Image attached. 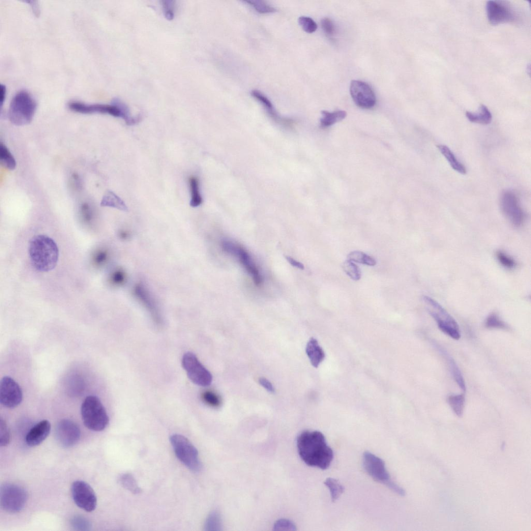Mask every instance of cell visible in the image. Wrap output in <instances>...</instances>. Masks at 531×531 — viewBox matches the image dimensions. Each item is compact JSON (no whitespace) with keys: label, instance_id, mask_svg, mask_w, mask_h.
<instances>
[{"label":"cell","instance_id":"cell-15","mask_svg":"<svg viewBox=\"0 0 531 531\" xmlns=\"http://www.w3.org/2000/svg\"><path fill=\"white\" fill-rule=\"evenodd\" d=\"M55 437L61 447H72L79 442L81 430L76 423L69 419H63L57 425Z\"/></svg>","mask_w":531,"mask_h":531},{"label":"cell","instance_id":"cell-18","mask_svg":"<svg viewBox=\"0 0 531 531\" xmlns=\"http://www.w3.org/2000/svg\"><path fill=\"white\" fill-rule=\"evenodd\" d=\"M133 294L136 298L146 308L152 316L154 321L161 324L162 321L160 311L154 297L149 290L142 283L134 286Z\"/></svg>","mask_w":531,"mask_h":531},{"label":"cell","instance_id":"cell-49","mask_svg":"<svg viewBox=\"0 0 531 531\" xmlns=\"http://www.w3.org/2000/svg\"><path fill=\"white\" fill-rule=\"evenodd\" d=\"M259 382L260 385L265 389H266L268 392L270 393H273L274 392V389L272 385L267 379L261 378L259 379Z\"/></svg>","mask_w":531,"mask_h":531},{"label":"cell","instance_id":"cell-37","mask_svg":"<svg viewBox=\"0 0 531 531\" xmlns=\"http://www.w3.org/2000/svg\"><path fill=\"white\" fill-rule=\"evenodd\" d=\"M342 267L345 273L353 280L357 281L360 279V269L353 262L347 260L343 263Z\"/></svg>","mask_w":531,"mask_h":531},{"label":"cell","instance_id":"cell-36","mask_svg":"<svg viewBox=\"0 0 531 531\" xmlns=\"http://www.w3.org/2000/svg\"><path fill=\"white\" fill-rule=\"evenodd\" d=\"M485 326L490 330L499 329V330H507L509 329L508 326L495 313H491L487 316L485 322Z\"/></svg>","mask_w":531,"mask_h":531},{"label":"cell","instance_id":"cell-50","mask_svg":"<svg viewBox=\"0 0 531 531\" xmlns=\"http://www.w3.org/2000/svg\"><path fill=\"white\" fill-rule=\"evenodd\" d=\"M286 260L290 263V264L293 266L299 268L300 269H304V266L300 262L297 261L291 257H286Z\"/></svg>","mask_w":531,"mask_h":531},{"label":"cell","instance_id":"cell-48","mask_svg":"<svg viewBox=\"0 0 531 531\" xmlns=\"http://www.w3.org/2000/svg\"><path fill=\"white\" fill-rule=\"evenodd\" d=\"M321 25L324 33L328 36H332L335 32V25L330 18H325L321 21Z\"/></svg>","mask_w":531,"mask_h":531},{"label":"cell","instance_id":"cell-27","mask_svg":"<svg viewBox=\"0 0 531 531\" xmlns=\"http://www.w3.org/2000/svg\"><path fill=\"white\" fill-rule=\"evenodd\" d=\"M322 114L321 126L323 128H326L343 120L347 116V113L344 111H337L334 112L324 111L322 112Z\"/></svg>","mask_w":531,"mask_h":531},{"label":"cell","instance_id":"cell-39","mask_svg":"<svg viewBox=\"0 0 531 531\" xmlns=\"http://www.w3.org/2000/svg\"><path fill=\"white\" fill-rule=\"evenodd\" d=\"M244 2L248 3V5L254 8L257 12L260 14H269L276 11L274 7L263 1L249 0V1H246Z\"/></svg>","mask_w":531,"mask_h":531},{"label":"cell","instance_id":"cell-41","mask_svg":"<svg viewBox=\"0 0 531 531\" xmlns=\"http://www.w3.org/2000/svg\"><path fill=\"white\" fill-rule=\"evenodd\" d=\"M202 398L209 406L217 408L221 405L220 398L215 393L207 391L202 395Z\"/></svg>","mask_w":531,"mask_h":531},{"label":"cell","instance_id":"cell-11","mask_svg":"<svg viewBox=\"0 0 531 531\" xmlns=\"http://www.w3.org/2000/svg\"><path fill=\"white\" fill-rule=\"evenodd\" d=\"M182 365L193 383L201 387H208L211 384L212 375L194 354H185L182 358Z\"/></svg>","mask_w":531,"mask_h":531},{"label":"cell","instance_id":"cell-46","mask_svg":"<svg viewBox=\"0 0 531 531\" xmlns=\"http://www.w3.org/2000/svg\"><path fill=\"white\" fill-rule=\"evenodd\" d=\"M172 1L163 2V8L165 17L170 20L173 19L175 16V5Z\"/></svg>","mask_w":531,"mask_h":531},{"label":"cell","instance_id":"cell-24","mask_svg":"<svg viewBox=\"0 0 531 531\" xmlns=\"http://www.w3.org/2000/svg\"><path fill=\"white\" fill-rule=\"evenodd\" d=\"M437 147L455 171L463 175L466 174L465 167L455 157L448 147L444 145H439Z\"/></svg>","mask_w":531,"mask_h":531},{"label":"cell","instance_id":"cell-7","mask_svg":"<svg viewBox=\"0 0 531 531\" xmlns=\"http://www.w3.org/2000/svg\"><path fill=\"white\" fill-rule=\"evenodd\" d=\"M427 310L437 322L440 330L455 340L461 338L460 328L453 317L437 301L427 296L423 297Z\"/></svg>","mask_w":531,"mask_h":531},{"label":"cell","instance_id":"cell-6","mask_svg":"<svg viewBox=\"0 0 531 531\" xmlns=\"http://www.w3.org/2000/svg\"><path fill=\"white\" fill-rule=\"evenodd\" d=\"M221 246L225 253L236 259L242 267L250 275L255 284L261 286L264 278L258 265L254 262L250 254L240 244L228 239H222Z\"/></svg>","mask_w":531,"mask_h":531},{"label":"cell","instance_id":"cell-21","mask_svg":"<svg viewBox=\"0 0 531 531\" xmlns=\"http://www.w3.org/2000/svg\"><path fill=\"white\" fill-rule=\"evenodd\" d=\"M306 352L312 365L315 368L320 365L325 357L323 350L313 338H311L308 343Z\"/></svg>","mask_w":531,"mask_h":531},{"label":"cell","instance_id":"cell-14","mask_svg":"<svg viewBox=\"0 0 531 531\" xmlns=\"http://www.w3.org/2000/svg\"><path fill=\"white\" fill-rule=\"evenodd\" d=\"M23 398V391L12 378L4 377L0 383V402L8 408L17 407Z\"/></svg>","mask_w":531,"mask_h":531},{"label":"cell","instance_id":"cell-29","mask_svg":"<svg viewBox=\"0 0 531 531\" xmlns=\"http://www.w3.org/2000/svg\"><path fill=\"white\" fill-rule=\"evenodd\" d=\"M119 483L125 489L134 494H140L141 488L138 486L134 477L131 474L126 473L121 475L119 478Z\"/></svg>","mask_w":531,"mask_h":531},{"label":"cell","instance_id":"cell-26","mask_svg":"<svg viewBox=\"0 0 531 531\" xmlns=\"http://www.w3.org/2000/svg\"><path fill=\"white\" fill-rule=\"evenodd\" d=\"M188 182L191 193L190 205L194 208L199 207L203 201L200 192L199 180L196 177L192 176L189 178Z\"/></svg>","mask_w":531,"mask_h":531},{"label":"cell","instance_id":"cell-17","mask_svg":"<svg viewBox=\"0 0 531 531\" xmlns=\"http://www.w3.org/2000/svg\"><path fill=\"white\" fill-rule=\"evenodd\" d=\"M350 90L354 102L358 107L363 109H370L375 105V94L366 83L360 81H353L350 85Z\"/></svg>","mask_w":531,"mask_h":531},{"label":"cell","instance_id":"cell-23","mask_svg":"<svg viewBox=\"0 0 531 531\" xmlns=\"http://www.w3.org/2000/svg\"><path fill=\"white\" fill-rule=\"evenodd\" d=\"M467 119L471 122L484 125L489 124L492 120V116L486 106L482 104L480 106L479 112L478 113L466 112Z\"/></svg>","mask_w":531,"mask_h":531},{"label":"cell","instance_id":"cell-38","mask_svg":"<svg viewBox=\"0 0 531 531\" xmlns=\"http://www.w3.org/2000/svg\"><path fill=\"white\" fill-rule=\"evenodd\" d=\"M221 519L220 514L217 512H212L208 517L205 525V529L206 531H221Z\"/></svg>","mask_w":531,"mask_h":531},{"label":"cell","instance_id":"cell-13","mask_svg":"<svg viewBox=\"0 0 531 531\" xmlns=\"http://www.w3.org/2000/svg\"><path fill=\"white\" fill-rule=\"evenodd\" d=\"M500 206L502 213L513 226L519 227L523 225L525 220V214L514 192L506 190L502 193Z\"/></svg>","mask_w":531,"mask_h":531},{"label":"cell","instance_id":"cell-32","mask_svg":"<svg viewBox=\"0 0 531 531\" xmlns=\"http://www.w3.org/2000/svg\"><path fill=\"white\" fill-rule=\"evenodd\" d=\"M448 401L456 415L460 417H462L465 407V398L464 395L451 396L448 398Z\"/></svg>","mask_w":531,"mask_h":531},{"label":"cell","instance_id":"cell-1","mask_svg":"<svg viewBox=\"0 0 531 531\" xmlns=\"http://www.w3.org/2000/svg\"><path fill=\"white\" fill-rule=\"evenodd\" d=\"M297 445L300 457L307 465L322 470L331 465L334 452L320 432L304 431L297 438Z\"/></svg>","mask_w":531,"mask_h":531},{"label":"cell","instance_id":"cell-40","mask_svg":"<svg viewBox=\"0 0 531 531\" xmlns=\"http://www.w3.org/2000/svg\"><path fill=\"white\" fill-rule=\"evenodd\" d=\"M11 440V435L6 422L1 419L0 420V445L1 447H6Z\"/></svg>","mask_w":531,"mask_h":531},{"label":"cell","instance_id":"cell-8","mask_svg":"<svg viewBox=\"0 0 531 531\" xmlns=\"http://www.w3.org/2000/svg\"><path fill=\"white\" fill-rule=\"evenodd\" d=\"M363 467L367 474L376 482L385 485L390 490L401 496L405 495L402 488L393 482L383 460L368 451L363 454Z\"/></svg>","mask_w":531,"mask_h":531},{"label":"cell","instance_id":"cell-33","mask_svg":"<svg viewBox=\"0 0 531 531\" xmlns=\"http://www.w3.org/2000/svg\"><path fill=\"white\" fill-rule=\"evenodd\" d=\"M324 484L330 490L332 500L333 502L336 501L340 496L344 492L345 487L337 480L329 478L324 482Z\"/></svg>","mask_w":531,"mask_h":531},{"label":"cell","instance_id":"cell-43","mask_svg":"<svg viewBox=\"0 0 531 531\" xmlns=\"http://www.w3.org/2000/svg\"><path fill=\"white\" fill-rule=\"evenodd\" d=\"M299 23L307 33L312 34L316 31L317 28L316 23L312 18L309 17H300L299 19Z\"/></svg>","mask_w":531,"mask_h":531},{"label":"cell","instance_id":"cell-25","mask_svg":"<svg viewBox=\"0 0 531 531\" xmlns=\"http://www.w3.org/2000/svg\"><path fill=\"white\" fill-rule=\"evenodd\" d=\"M100 205L102 207H111L122 211H127V207L124 202L111 191H108L105 194Z\"/></svg>","mask_w":531,"mask_h":531},{"label":"cell","instance_id":"cell-30","mask_svg":"<svg viewBox=\"0 0 531 531\" xmlns=\"http://www.w3.org/2000/svg\"><path fill=\"white\" fill-rule=\"evenodd\" d=\"M79 218L84 224H92L95 219V212L92 205L87 202L82 203L79 209Z\"/></svg>","mask_w":531,"mask_h":531},{"label":"cell","instance_id":"cell-42","mask_svg":"<svg viewBox=\"0 0 531 531\" xmlns=\"http://www.w3.org/2000/svg\"><path fill=\"white\" fill-rule=\"evenodd\" d=\"M496 257L499 263L506 268L512 269L516 266V261L502 251L497 252Z\"/></svg>","mask_w":531,"mask_h":531},{"label":"cell","instance_id":"cell-31","mask_svg":"<svg viewBox=\"0 0 531 531\" xmlns=\"http://www.w3.org/2000/svg\"><path fill=\"white\" fill-rule=\"evenodd\" d=\"M348 260L353 262L369 266H375L377 264L376 260L374 258L359 251L350 253L348 256Z\"/></svg>","mask_w":531,"mask_h":531},{"label":"cell","instance_id":"cell-45","mask_svg":"<svg viewBox=\"0 0 531 531\" xmlns=\"http://www.w3.org/2000/svg\"><path fill=\"white\" fill-rule=\"evenodd\" d=\"M273 530H296L295 525L290 520L281 519L276 522L273 527Z\"/></svg>","mask_w":531,"mask_h":531},{"label":"cell","instance_id":"cell-20","mask_svg":"<svg viewBox=\"0 0 531 531\" xmlns=\"http://www.w3.org/2000/svg\"><path fill=\"white\" fill-rule=\"evenodd\" d=\"M251 95L253 97L257 99L261 103V104H262L264 108L267 111V113L273 120L286 125H291V124H293V121L291 120L281 118V117L278 115L270 100L266 96H265V95L262 92L257 90H254L251 92Z\"/></svg>","mask_w":531,"mask_h":531},{"label":"cell","instance_id":"cell-44","mask_svg":"<svg viewBox=\"0 0 531 531\" xmlns=\"http://www.w3.org/2000/svg\"><path fill=\"white\" fill-rule=\"evenodd\" d=\"M71 525L74 529L80 531H88L91 527L88 520L82 516L74 517L71 520Z\"/></svg>","mask_w":531,"mask_h":531},{"label":"cell","instance_id":"cell-53","mask_svg":"<svg viewBox=\"0 0 531 531\" xmlns=\"http://www.w3.org/2000/svg\"><path fill=\"white\" fill-rule=\"evenodd\" d=\"M119 236L122 240H127L130 238L131 233L127 230H123L120 232Z\"/></svg>","mask_w":531,"mask_h":531},{"label":"cell","instance_id":"cell-3","mask_svg":"<svg viewBox=\"0 0 531 531\" xmlns=\"http://www.w3.org/2000/svg\"><path fill=\"white\" fill-rule=\"evenodd\" d=\"M69 109L73 112L83 114H108L115 118H122L126 123L132 125L135 118L131 115L127 105L118 98L114 99L111 104H88L79 101H71L68 103Z\"/></svg>","mask_w":531,"mask_h":531},{"label":"cell","instance_id":"cell-19","mask_svg":"<svg viewBox=\"0 0 531 531\" xmlns=\"http://www.w3.org/2000/svg\"><path fill=\"white\" fill-rule=\"evenodd\" d=\"M51 424L46 420L41 421L32 428L27 433L26 442L30 447H36L43 442L48 437Z\"/></svg>","mask_w":531,"mask_h":531},{"label":"cell","instance_id":"cell-47","mask_svg":"<svg viewBox=\"0 0 531 531\" xmlns=\"http://www.w3.org/2000/svg\"><path fill=\"white\" fill-rule=\"evenodd\" d=\"M71 188L76 191H80L83 188V180L77 173H73L69 179Z\"/></svg>","mask_w":531,"mask_h":531},{"label":"cell","instance_id":"cell-28","mask_svg":"<svg viewBox=\"0 0 531 531\" xmlns=\"http://www.w3.org/2000/svg\"><path fill=\"white\" fill-rule=\"evenodd\" d=\"M0 162L9 171H14L16 169L17 163L14 156L2 142L0 143Z\"/></svg>","mask_w":531,"mask_h":531},{"label":"cell","instance_id":"cell-12","mask_svg":"<svg viewBox=\"0 0 531 531\" xmlns=\"http://www.w3.org/2000/svg\"><path fill=\"white\" fill-rule=\"evenodd\" d=\"M72 496L74 503L87 512H92L96 508L97 498L91 487L81 481L74 482L71 487Z\"/></svg>","mask_w":531,"mask_h":531},{"label":"cell","instance_id":"cell-35","mask_svg":"<svg viewBox=\"0 0 531 531\" xmlns=\"http://www.w3.org/2000/svg\"><path fill=\"white\" fill-rule=\"evenodd\" d=\"M110 254L107 249H99L95 251L93 254L91 262L94 267L101 268L104 266L109 260Z\"/></svg>","mask_w":531,"mask_h":531},{"label":"cell","instance_id":"cell-16","mask_svg":"<svg viewBox=\"0 0 531 531\" xmlns=\"http://www.w3.org/2000/svg\"><path fill=\"white\" fill-rule=\"evenodd\" d=\"M487 12L488 22L493 25L514 22L517 17L514 9L505 1H487Z\"/></svg>","mask_w":531,"mask_h":531},{"label":"cell","instance_id":"cell-34","mask_svg":"<svg viewBox=\"0 0 531 531\" xmlns=\"http://www.w3.org/2000/svg\"><path fill=\"white\" fill-rule=\"evenodd\" d=\"M127 279L126 272L121 268H116L110 273L108 281L113 286L119 287L126 283Z\"/></svg>","mask_w":531,"mask_h":531},{"label":"cell","instance_id":"cell-2","mask_svg":"<svg viewBox=\"0 0 531 531\" xmlns=\"http://www.w3.org/2000/svg\"><path fill=\"white\" fill-rule=\"evenodd\" d=\"M28 253L32 265L40 272H48L56 267L59 251L56 242L49 237L39 235L32 238Z\"/></svg>","mask_w":531,"mask_h":531},{"label":"cell","instance_id":"cell-51","mask_svg":"<svg viewBox=\"0 0 531 531\" xmlns=\"http://www.w3.org/2000/svg\"><path fill=\"white\" fill-rule=\"evenodd\" d=\"M6 88L4 85L1 84L0 86V103L2 107L3 104L6 99Z\"/></svg>","mask_w":531,"mask_h":531},{"label":"cell","instance_id":"cell-22","mask_svg":"<svg viewBox=\"0 0 531 531\" xmlns=\"http://www.w3.org/2000/svg\"><path fill=\"white\" fill-rule=\"evenodd\" d=\"M439 352L442 354V355L445 358L449 366V368L451 373V374L460 389L463 391H466V385L465 382L463 377V375L461 372V370L456 364L455 360L450 356L447 352L444 351L443 349L440 348L439 347Z\"/></svg>","mask_w":531,"mask_h":531},{"label":"cell","instance_id":"cell-9","mask_svg":"<svg viewBox=\"0 0 531 531\" xmlns=\"http://www.w3.org/2000/svg\"><path fill=\"white\" fill-rule=\"evenodd\" d=\"M170 440L178 459L190 470L199 472L202 465L195 446L187 438L179 434L172 435Z\"/></svg>","mask_w":531,"mask_h":531},{"label":"cell","instance_id":"cell-4","mask_svg":"<svg viewBox=\"0 0 531 531\" xmlns=\"http://www.w3.org/2000/svg\"><path fill=\"white\" fill-rule=\"evenodd\" d=\"M37 104L26 90L17 92L10 102L8 112L9 121L17 126H23L33 121Z\"/></svg>","mask_w":531,"mask_h":531},{"label":"cell","instance_id":"cell-5","mask_svg":"<svg viewBox=\"0 0 531 531\" xmlns=\"http://www.w3.org/2000/svg\"><path fill=\"white\" fill-rule=\"evenodd\" d=\"M81 415L85 426L93 431L104 430L109 423L107 412L97 397L90 396L84 399L81 406Z\"/></svg>","mask_w":531,"mask_h":531},{"label":"cell","instance_id":"cell-52","mask_svg":"<svg viewBox=\"0 0 531 531\" xmlns=\"http://www.w3.org/2000/svg\"><path fill=\"white\" fill-rule=\"evenodd\" d=\"M28 3L31 6V7L32 8V9H33V12L36 15V16L37 17L39 16V15H40V8H39V4H38V2L37 1H29V2H28Z\"/></svg>","mask_w":531,"mask_h":531},{"label":"cell","instance_id":"cell-10","mask_svg":"<svg viewBox=\"0 0 531 531\" xmlns=\"http://www.w3.org/2000/svg\"><path fill=\"white\" fill-rule=\"evenodd\" d=\"M27 493L23 487L13 484H5L0 490V504L5 511L16 514L25 507Z\"/></svg>","mask_w":531,"mask_h":531}]
</instances>
